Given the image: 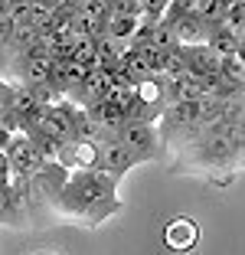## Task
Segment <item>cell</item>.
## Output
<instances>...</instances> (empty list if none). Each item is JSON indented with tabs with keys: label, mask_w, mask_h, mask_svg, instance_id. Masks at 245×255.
I'll list each match as a JSON object with an SVG mask.
<instances>
[{
	"label": "cell",
	"mask_w": 245,
	"mask_h": 255,
	"mask_svg": "<svg viewBox=\"0 0 245 255\" xmlns=\"http://www.w3.org/2000/svg\"><path fill=\"white\" fill-rule=\"evenodd\" d=\"M69 180V170H62L59 164H52V160H46L43 167H39V173L30 180V190H36V193H43L49 203H56V196L62 193V187H66Z\"/></svg>",
	"instance_id": "7"
},
{
	"label": "cell",
	"mask_w": 245,
	"mask_h": 255,
	"mask_svg": "<svg viewBox=\"0 0 245 255\" xmlns=\"http://www.w3.org/2000/svg\"><path fill=\"white\" fill-rule=\"evenodd\" d=\"M170 30H173V39H177V46H200V43H206V36H209V30L203 26L200 20H196L193 13H186L183 20H177Z\"/></svg>",
	"instance_id": "10"
},
{
	"label": "cell",
	"mask_w": 245,
	"mask_h": 255,
	"mask_svg": "<svg viewBox=\"0 0 245 255\" xmlns=\"http://www.w3.org/2000/svg\"><path fill=\"white\" fill-rule=\"evenodd\" d=\"M223 7H226V0H190V13H193L206 30L223 26Z\"/></svg>",
	"instance_id": "11"
},
{
	"label": "cell",
	"mask_w": 245,
	"mask_h": 255,
	"mask_svg": "<svg viewBox=\"0 0 245 255\" xmlns=\"http://www.w3.org/2000/svg\"><path fill=\"white\" fill-rule=\"evenodd\" d=\"M180 49H183V69H186V75H190V79L203 82V79L216 75L219 59H216V56L206 49V43H200V46H180Z\"/></svg>",
	"instance_id": "6"
},
{
	"label": "cell",
	"mask_w": 245,
	"mask_h": 255,
	"mask_svg": "<svg viewBox=\"0 0 245 255\" xmlns=\"http://www.w3.org/2000/svg\"><path fill=\"white\" fill-rule=\"evenodd\" d=\"M216 75H219L223 82L239 85V89H242V82H245V62H242V53L219 59V66H216Z\"/></svg>",
	"instance_id": "12"
},
{
	"label": "cell",
	"mask_w": 245,
	"mask_h": 255,
	"mask_svg": "<svg viewBox=\"0 0 245 255\" xmlns=\"http://www.w3.org/2000/svg\"><path fill=\"white\" fill-rule=\"evenodd\" d=\"M206 49L216 56V59H226V56L242 53V33H232L229 26H216L206 36Z\"/></svg>",
	"instance_id": "8"
},
{
	"label": "cell",
	"mask_w": 245,
	"mask_h": 255,
	"mask_svg": "<svg viewBox=\"0 0 245 255\" xmlns=\"http://www.w3.org/2000/svg\"><path fill=\"white\" fill-rule=\"evenodd\" d=\"M62 216H72V219H85V223H102V219L115 216L121 210V200H118V183L102 170H92V173H69L62 193L56 196L52 203Z\"/></svg>",
	"instance_id": "1"
},
{
	"label": "cell",
	"mask_w": 245,
	"mask_h": 255,
	"mask_svg": "<svg viewBox=\"0 0 245 255\" xmlns=\"http://www.w3.org/2000/svg\"><path fill=\"white\" fill-rule=\"evenodd\" d=\"M115 141L131 154L134 164H144V160H160L163 147H160V137H157V125H124L115 131Z\"/></svg>",
	"instance_id": "2"
},
{
	"label": "cell",
	"mask_w": 245,
	"mask_h": 255,
	"mask_svg": "<svg viewBox=\"0 0 245 255\" xmlns=\"http://www.w3.org/2000/svg\"><path fill=\"white\" fill-rule=\"evenodd\" d=\"M163 242H167V249H173V252H190V249L200 242V226L190 216H177L163 229Z\"/></svg>",
	"instance_id": "5"
},
{
	"label": "cell",
	"mask_w": 245,
	"mask_h": 255,
	"mask_svg": "<svg viewBox=\"0 0 245 255\" xmlns=\"http://www.w3.org/2000/svg\"><path fill=\"white\" fill-rule=\"evenodd\" d=\"M3 183H10V164H7V154L0 150V187Z\"/></svg>",
	"instance_id": "14"
},
{
	"label": "cell",
	"mask_w": 245,
	"mask_h": 255,
	"mask_svg": "<svg viewBox=\"0 0 245 255\" xmlns=\"http://www.w3.org/2000/svg\"><path fill=\"white\" fill-rule=\"evenodd\" d=\"M3 154H7V164H10V180H26L30 183L39 173V167L46 164L39 147L26 134H13L7 141V147H3Z\"/></svg>",
	"instance_id": "3"
},
{
	"label": "cell",
	"mask_w": 245,
	"mask_h": 255,
	"mask_svg": "<svg viewBox=\"0 0 245 255\" xmlns=\"http://www.w3.org/2000/svg\"><path fill=\"white\" fill-rule=\"evenodd\" d=\"M131 167H134L131 154H127V150L121 147L115 137H105V141H98V170H102V173H108L115 183H121V177H124Z\"/></svg>",
	"instance_id": "4"
},
{
	"label": "cell",
	"mask_w": 245,
	"mask_h": 255,
	"mask_svg": "<svg viewBox=\"0 0 245 255\" xmlns=\"http://www.w3.org/2000/svg\"><path fill=\"white\" fill-rule=\"evenodd\" d=\"M223 26H229L232 33H242V26H245V3H242V0H226Z\"/></svg>",
	"instance_id": "13"
},
{
	"label": "cell",
	"mask_w": 245,
	"mask_h": 255,
	"mask_svg": "<svg viewBox=\"0 0 245 255\" xmlns=\"http://www.w3.org/2000/svg\"><path fill=\"white\" fill-rule=\"evenodd\" d=\"M23 216H26V203H23V196L16 193L10 183H3V187H0V223L23 226Z\"/></svg>",
	"instance_id": "9"
},
{
	"label": "cell",
	"mask_w": 245,
	"mask_h": 255,
	"mask_svg": "<svg viewBox=\"0 0 245 255\" xmlns=\"http://www.w3.org/2000/svg\"><path fill=\"white\" fill-rule=\"evenodd\" d=\"M7 10H10V0H0V20L7 16Z\"/></svg>",
	"instance_id": "15"
}]
</instances>
